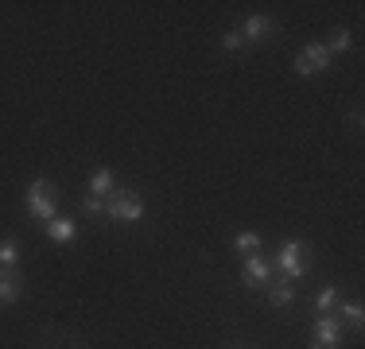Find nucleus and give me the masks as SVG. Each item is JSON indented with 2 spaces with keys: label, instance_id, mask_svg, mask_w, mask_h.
Masks as SVG:
<instances>
[{
  "label": "nucleus",
  "instance_id": "nucleus-4",
  "mask_svg": "<svg viewBox=\"0 0 365 349\" xmlns=\"http://www.w3.org/2000/svg\"><path fill=\"white\" fill-rule=\"evenodd\" d=\"M338 338H342V322L323 314V318L315 322V345L311 349H338Z\"/></svg>",
  "mask_w": 365,
  "mask_h": 349
},
{
  "label": "nucleus",
  "instance_id": "nucleus-1",
  "mask_svg": "<svg viewBox=\"0 0 365 349\" xmlns=\"http://www.w3.org/2000/svg\"><path fill=\"white\" fill-rule=\"evenodd\" d=\"M55 202H58V187H55V182H47V179L31 182V190H28V209H31V217L51 222V217H55Z\"/></svg>",
  "mask_w": 365,
  "mask_h": 349
},
{
  "label": "nucleus",
  "instance_id": "nucleus-17",
  "mask_svg": "<svg viewBox=\"0 0 365 349\" xmlns=\"http://www.w3.org/2000/svg\"><path fill=\"white\" fill-rule=\"evenodd\" d=\"M241 43H245V39H241V31H230V35L222 39V47H225V51H237Z\"/></svg>",
  "mask_w": 365,
  "mask_h": 349
},
{
  "label": "nucleus",
  "instance_id": "nucleus-5",
  "mask_svg": "<svg viewBox=\"0 0 365 349\" xmlns=\"http://www.w3.org/2000/svg\"><path fill=\"white\" fill-rule=\"evenodd\" d=\"M327 66H330L327 47H303L299 58H295V70H299V74H323Z\"/></svg>",
  "mask_w": 365,
  "mask_h": 349
},
{
  "label": "nucleus",
  "instance_id": "nucleus-12",
  "mask_svg": "<svg viewBox=\"0 0 365 349\" xmlns=\"http://www.w3.org/2000/svg\"><path fill=\"white\" fill-rule=\"evenodd\" d=\"M16 260H20L16 241H4V244H0V268H16Z\"/></svg>",
  "mask_w": 365,
  "mask_h": 349
},
{
  "label": "nucleus",
  "instance_id": "nucleus-9",
  "mask_svg": "<svg viewBox=\"0 0 365 349\" xmlns=\"http://www.w3.org/2000/svg\"><path fill=\"white\" fill-rule=\"evenodd\" d=\"M47 233H51V241H74L78 225L66 222V217H51V222H47Z\"/></svg>",
  "mask_w": 365,
  "mask_h": 349
},
{
  "label": "nucleus",
  "instance_id": "nucleus-18",
  "mask_svg": "<svg viewBox=\"0 0 365 349\" xmlns=\"http://www.w3.org/2000/svg\"><path fill=\"white\" fill-rule=\"evenodd\" d=\"M86 209H90V214H98V209H106V202H101V198H86Z\"/></svg>",
  "mask_w": 365,
  "mask_h": 349
},
{
  "label": "nucleus",
  "instance_id": "nucleus-14",
  "mask_svg": "<svg viewBox=\"0 0 365 349\" xmlns=\"http://www.w3.org/2000/svg\"><path fill=\"white\" fill-rule=\"evenodd\" d=\"M338 318H346V326L361 330V307H358V303H346V307L338 311Z\"/></svg>",
  "mask_w": 365,
  "mask_h": 349
},
{
  "label": "nucleus",
  "instance_id": "nucleus-2",
  "mask_svg": "<svg viewBox=\"0 0 365 349\" xmlns=\"http://www.w3.org/2000/svg\"><path fill=\"white\" fill-rule=\"evenodd\" d=\"M106 214L113 222H136V217L144 214V202L140 194H133V190H113L106 198Z\"/></svg>",
  "mask_w": 365,
  "mask_h": 349
},
{
  "label": "nucleus",
  "instance_id": "nucleus-6",
  "mask_svg": "<svg viewBox=\"0 0 365 349\" xmlns=\"http://www.w3.org/2000/svg\"><path fill=\"white\" fill-rule=\"evenodd\" d=\"M241 279H245L249 287H257V283H268V279H272V264H268L264 256H257V252H253V256L245 260V272H241Z\"/></svg>",
  "mask_w": 365,
  "mask_h": 349
},
{
  "label": "nucleus",
  "instance_id": "nucleus-10",
  "mask_svg": "<svg viewBox=\"0 0 365 349\" xmlns=\"http://www.w3.org/2000/svg\"><path fill=\"white\" fill-rule=\"evenodd\" d=\"M90 194L93 198H101V194H113V174L109 171H98V174H93V179H90Z\"/></svg>",
  "mask_w": 365,
  "mask_h": 349
},
{
  "label": "nucleus",
  "instance_id": "nucleus-11",
  "mask_svg": "<svg viewBox=\"0 0 365 349\" xmlns=\"http://www.w3.org/2000/svg\"><path fill=\"white\" fill-rule=\"evenodd\" d=\"M342 51H350V31H334L327 43V55H342Z\"/></svg>",
  "mask_w": 365,
  "mask_h": 349
},
{
  "label": "nucleus",
  "instance_id": "nucleus-16",
  "mask_svg": "<svg viewBox=\"0 0 365 349\" xmlns=\"http://www.w3.org/2000/svg\"><path fill=\"white\" fill-rule=\"evenodd\" d=\"M237 249H241V252H249V256H253V252L260 249L257 233H237Z\"/></svg>",
  "mask_w": 365,
  "mask_h": 349
},
{
  "label": "nucleus",
  "instance_id": "nucleus-15",
  "mask_svg": "<svg viewBox=\"0 0 365 349\" xmlns=\"http://www.w3.org/2000/svg\"><path fill=\"white\" fill-rule=\"evenodd\" d=\"M330 311H338V291L334 287H327V291L319 295V314H330Z\"/></svg>",
  "mask_w": 365,
  "mask_h": 349
},
{
  "label": "nucleus",
  "instance_id": "nucleus-13",
  "mask_svg": "<svg viewBox=\"0 0 365 349\" xmlns=\"http://www.w3.org/2000/svg\"><path fill=\"white\" fill-rule=\"evenodd\" d=\"M268 299H272L276 307H288V303H292V283H272V291H268Z\"/></svg>",
  "mask_w": 365,
  "mask_h": 349
},
{
  "label": "nucleus",
  "instance_id": "nucleus-8",
  "mask_svg": "<svg viewBox=\"0 0 365 349\" xmlns=\"http://www.w3.org/2000/svg\"><path fill=\"white\" fill-rule=\"evenodd\" d=\"M276 31H280V28H276V20H268V16H253V20L245 24V31H241V39H257V43H264V39H272Z\"/></svg>",
  "mask_w": 365,
  "mask_h": 349
},
{
  "label": "nucleus",
  "instance_id": "nucleus-3",
  "mask_svg": "<svg viewBox=\"0 0 365 349\" xmlns=\"http://www.w3.org/2000/svg\"><path fill=\"white\" fill-rule=\"evenodd\" d=\"M276 264H280L288 276L299 279L303 272H307V244H303V241H288L280 249V260H276Z\"/></svg>",
  "mask_w": 365,
  "mask_h": 349
},
{
  "label": "nucleus",
  "instance_id": "nucleus-7",
  "mask_svg": "<svg viewBox=\"0 0 365 349\" xmlns=\"http://www.w3.org/2000/svg\"><path fill=\"white\" fill-rule=\"evenodd\" d=\"M20 291H24L20 272H16V268H0V307H4V303H16Z\"/></svg>",
  "mask_w": 365,
  "mask_h": 349
}]
</instances>
